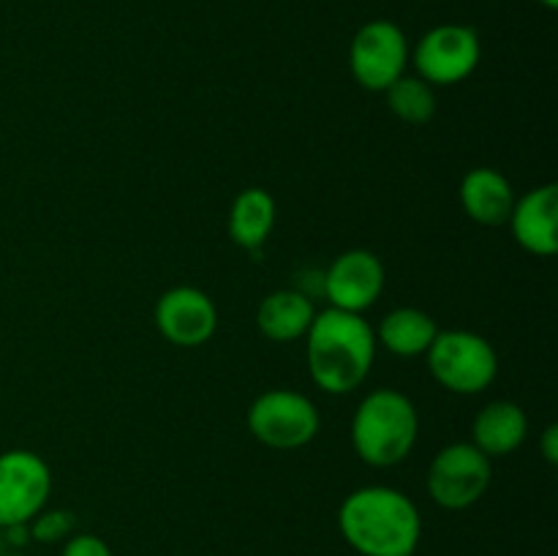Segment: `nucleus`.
Listing matches in <instances>:
<instances>
[{
    "mask_svg": "<svg viewBox=\"0 0 558 556\" xmlns=\"http://www.w3.org/2000/svg\"><path fill=\"white\" fill-rule=\"evenodd\" d=\"M276 213L278 207L270 191L259 185L243 189L229 207V238L248 254L259 256L262 245L276 227Z\"/></svg>",
    "mask_w": 558,
    "mask_h": 556,
    "instance_id": "obj_16",
    "label": "nucleus"
},
{
    "mask_svg": "<svg viewBox=\"0 0 558 556\" xmlns=\"http://www.w3.org/2000/svg\"><path fill=\"white\" fill-rule=\"evenodd\" d=\"M322 289H325V298L330 300V309L363 314L385 292V265L374 251H343L327 267Z\"/></svg>",
    "mask_w": 558,
    "mask_h": 556,
    "instance_id": "obj_10",
    "label": "nucleus"
},
{
    "mask_svg": "<svg viewBox=\"0 0 558 556\" xmlns=\"http://www.w3.org/2000/svg\"><path fill=\"white\" fill-rule=\"evenodd\" d=\"M338 529L360 556H412L423 537V516L403 491L363 485L338 507Z\"/></svg>",
    "mask_w": 558,
    "mask_h": 556,
    "instance_id": "obj_1",
    "label": "nucleus"
},
{
    "mask_svg": "<svg viewBox=\"0 0 558 556\" xmlns=\"http://www.w3.org/2000/svg\"><path fill=\"white\" fill-rule=\"evenodd\" d=\"M425 354L430 376L458 396L485 392L499 374L494 343L472 330H439Z\"/></svg>",
    "mask_w": 558,
    "mask_h": 556,
    "instance_id": "obj_4",
    "label": "nucleus"
},
{
    "mask_svg": "<svg viewBox=\"0 0 558 556\" xmlns=\"http://www.w3.org/2000/svg\"><path fill=\"white\" fill-rule=\"evenodd\" d=\"M507 223L523 251L534 256H554L558 251V185L545 183L518 196Z\"/></svg>",
    "mask_w": 558,
    "mask_h": 556,
    "instance_id": "obj_12",
    "label": "nucleus"
},
{
    "mask_svg": "<svg viewBox=\"0 0 558 556\" xmlns=\"http://www.w3.org/2000/svg\"><path fill=\"white\" fill-rule=\"evenodd\" d=\"M374 333L376 343H381L387 352L398 354V358H417V354L428 352L439 327H436L434 316L425 311L401 305V309H392L379 322V330Z\"/></svg>",
    "mask_w": 558,
    "mask_h": 556,
    "instance_id": "obj_17",
    "label": "nucleus"
},
{
    "mask_svg": "<svg viewBox=\"0 0 558 556\" xmlns=\"http://www.w3.org/2000/svg\"><path fill=\"white\" fill-rule=\"evenodd\" d=\"M387 107L392 109L398 120L409 125H425L436 114V93L434 85L412 74H403L385 90Z\"/></svg>",
    "mask_w": 558,
    "mask_h": 556,
    "instance_id": "obj_18",
    "label": "nucleus"
},
{
    "mask_svg": "<svg viewBox=\"0 0 558 556\" xmlns=\"http://www.w3.org/2000/svg\"><path fill=\"white\" fill-rule=\"evenodd\" d=\"M376 333L360 314L325 309L314 316L305 333L308 374L319 390L330 396L354 392L376 360Z\"/></svg>",
    "mask_w": 558,
    "mask_h": 556,
    "instance_id": "obj_2",
    "label": "nucleus"
},
{
    "mask_svg": "<svg viewBox=\"0 0 558 556\" xmlns=\"http://www.w3.org/2000/svg\"><path fill=\"white\" fill-rule=\"evenodd\" d=\"M539 3H543L545 9H558V0H539Z\"/></svg>",
    "mask_w": 558,
    "mask_h": 556,
    "instance_id": "obj_22",
    "label": "nucleus"
},
{
    "mask_svg": "<svg viewBox=\"0 0 558 556\" xmlns=\"http://www.w3.org/2000/svg\"><path fill=\"white\" fill-rule=\"evenodd\" d=\"M316 309L300 289H276L256 309V325L265 338L276 343L298 341L308 333Z\"/></svg>",
    "mask_w": 558,
    "mask_h": 556,
    "instance_id": "obj_15",
    "label": "nucleus"
},
{
    "mask_svg": "<svg viewBox=\"0 0 558 556\" xmlns=\"http://www.w3.org/2000/svg\"><path fill=\"white\" fill-rule=\"evenodd\" d=\"M483 44L469 25H436L414 47V69L428 85H458L474 74Z\"/></svg>",
    "mask_w": 558,
    "mask_h": 556,
    "instance_id": "obj_8",
    "label": "nucleus"
},
{
    "mask_svg": "<svg viewBox=\"0 0 558 556\" xmlns=\"http://www.w3.org/2000/svg\"><path fill=\"white\" fill-rule=\"evenodd\" d=\"M0 556H27V554H22V551H5V554H0Z\"/></svg>",
    "mask_w": 558,
    "mask_h": 556,
    "instance_id": "obj_23",
    "label": "nucleus"
},
{
    "mask_svg": "<svg viewBox=\"0 0 558 556\" xmlns=\"http://www.w3.org/2000/svg\"><path fill=\"white\" fill-rule=\"evenodd\" d=\"M245 423L251 436L272 450H300L311 445L322 428L316 403L303 392L287 387H276L254 398Z\"/></svg>",
    "mask_w": 558,
    "mask_h": 556,
    "instance_id": "obj_5",
    "label": "nucleus"
},
{
    "mask_svg": "<svg viewBox=\"0 0 558 556\" xmlns=\"http://www.w3.org/2000/svg\"><path fill=\"white\" fill-rule=\"evenodd\" d=\"M494 483L490 458L483 456L472 442H452L441 447L425 474L430 499L445 510H469L488 494Z\"/></svg>",
    "mask_w": 558,
    "mask_h": 556,
    "instance_id": "obj_6",
    "label": "nucleus"
},
{
    "mask_svg": "<svg viewBox=\"0 0 558 556\" xmlns=\"http://www.w3.org/2000/svg\"><path fill=\"white\" fill-rule=\"evenodd\" d=\"M529 436V418L515 401H490L477 412L472 423V445L483 456H512Z\"/></svg>",
    "mask_w": 558,
    "mask_h": 556,
    "instance_id": "obj_14",
    "label": "nucleus"
},
{
    "mask_svg": "<svg viewBox=\"0 0 558 556\" xmlns=\"http://www.w3.org/2000/svg\"><path fill=\"white\" fill-rule=\"evenodd\" d=\"M420 436V414L412 398L392 387L368 392L354 409L352 447L368 467L387 469L414 450Z\"/></svg>",
    "mask_w": 558,
    "mask_h": 556,
    "instance_id": "obj_3",
    "label": "nucleus"
},
{
    "mask_svg": "<svg viewBox=\"0 0 558 556\" xmlns=\"http://www.w3.org/2000/svg\"><path fill=\"white\" fill-rule=\"evenodd\" d=\"M409 52L407 33L390 20L365 22L349 47V69L354 82L365 90L385 93L396 80L407 74Z\"/></svg>",
    "mask_w": 558,
    "mask_h": 556,
    "instance_id": "obj_7",
    "label": "nucleus"
},
{
    "mask_svg": "<svg viewBox=\"0 0 558 556\" xmlns=\"http://www.w3.org/2000/svg\"><path fill=\"white\" fill-rule=\"evenodd\" d=\"M156 327L174 347H202L216 336L218 309L210 294L202 289L172 287L158 298Z\"/></svg>",
    "mask_w": 558,
    "mask_h": 556,
    "instance_id": "obj_11",
    "label": "nucleus"
},
{
    "mask_svg": "<svg viewBox=\"0 0 558 556\" xmlns=\"http://www.w3.org/2000/svg\"><path fill=\"white\" fill-rule=\"evenodd\" d=\"M515 191L507 174L494 167H474L461 180V207L483 227H501L515 205Z\"/></svg>",
    "mask_w": 558,
    "mask_h": 556,
    "instance_id": "obj_13",
    "label": "nucleus"
},
{
    "mask_svg": "<svg viewBox=\"0 0 558 556\" xmlns=\"http://www.w3.org/2000/svg\"><path fill=\"white\" fill-rule=\"evenodd\" d=\"M5 551H9V548H5V543H3V534H0V554H5Z\"/></svg>",
    "mask_w": 558,
    "mask_h": 556,
    "instance_id": "obj_24",
    "label": "nucleus"
},
{
    "mask_svg": "<svg viewBox=\"0 0 558 556\" xmlns=\"http://www.w3.org/2000/svg\"><path fill=\"white\" fill-rule=\"evenodd\" d=\"M539 447H543V456L548 463H558V425L550 423L548 428L543 431V439H539Z\"/></svg>",
    "mask_w": 558,
    "mask_h": 556,
    "instance_id": "obj_21",
    "label": "nucleus"
},
{
    "mask_svg": "<svg viewBox=\"0 0 558 556\" xmlns=\"http://www.w3.org/2000/svg\"><path fill=\"white\" fill-rule=\"evenodd\" d=\"M60 556H112V548H109L107 540H101L98 534L74 532L63 543Z\"/></svg>",
    "mask_w": 558,
    "mask_h": 556,
    "instance_id": "obj_20",
    "label": "nucleus"
},
{
    "mask_svg": "<svg viewBox=\"0 0 558 556\" xmlns=\"http://www.w3.org/2000/svg\"><path fill=\"white\" fill-rule=\"evenodd\" d=\"M27 527H31V540H36V543H65L76 532V516L65 507H58V510L44 507Z\"/></svg>",
    "mask_w": 558,
    "mask_h": 556,
    "instance_id": "obj_19",
    "label": "nucleus"
},
{
    "mask_svg": "<svg viewBox=\"0 0 558 556\" xmlns=\"http://www.w3.org/2000/svg\"><path fill=\"white\" fill-rule=\"evenodd\" d=\"M52 472L33 450L0 452V529L31 523L47 507Z\"/></svg>",
    "mask_w": 558,
    "mask_h": 556,
    "instance_id": "obj_9",
    "label": "nucleus"
}]
</instances>
